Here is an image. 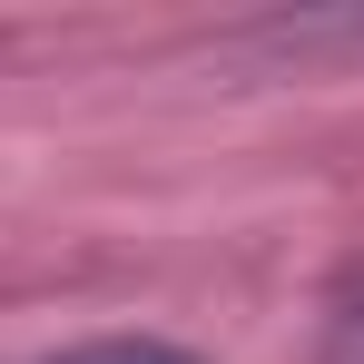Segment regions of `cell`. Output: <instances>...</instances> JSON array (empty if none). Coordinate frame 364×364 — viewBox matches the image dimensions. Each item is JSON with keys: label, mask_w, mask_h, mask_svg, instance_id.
I'll use <instances>...</instances> for the list:
<instances>
[{"label": "cell", "mask_w": 364, "mask_h": 364, "mask_svg": "<svg viewBox=\"0 0 364 364\" xmlns=\"http://www.w3.org/2000/svg\"><path fill=\"white\" fill-rule=\"evenodd\" d=\"M50 364H207L197 345H168V335H99V345H69Z\"/></svg>", "instance_id": "obj_1"}]
</instances>
